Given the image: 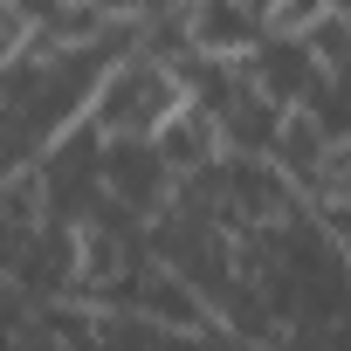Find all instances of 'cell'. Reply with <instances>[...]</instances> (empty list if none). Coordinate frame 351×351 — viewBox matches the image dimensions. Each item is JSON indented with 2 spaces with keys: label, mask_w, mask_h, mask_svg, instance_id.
<instances>
[{
  "label": "cell",
  "mask_w": 351,
  "mask_h": 351,
  "mask_svg": "<svg viewBox=\"0 0 351 351\" xmlns=\"http://www.w3.org/2000/svg\"><path fill=\"white\" fill-rule=\"evenodd\" d=\"M172 193H180V172L165 165V152L152 138H104V200L152 221L172 207Z\"/></svg>",
  "instance_id": "cell-2"
},
{
  "label": "cell",
  "mask_w": 351,
  "mask_h": 351,
  "mask_svg": "<svg viewBox=\"0 0 351 351\" xmlns=\"http://www.w3.org/2000/svg\"><path fill=\"white\" fill-rule=\"evenodd\" d=\"M186 97H193V90H186L180 62L131 42V49L110 56V69L97 76V90H90V124H97L104 138H158V124L180 110Z\"/></svg>",
  "instance_id": "cell-1"
},
{
  "label": "cell",
  "mask_w": 351,
  "mask_h": 351,
  "mask_svg": "<svg viewBox=\"0 0 351 351\" xmlns=\"http://www.w3.org/2000/svg\"><path fill=\"white\" fill-rule=\"evenodd\" d=\"M241 69L255 76V90L262 97H276L282 110H303L317 90H324V69H317V56H310V42L303 35H262V49L255 56H241Z\"/></svg>",
  "instance_id": "cell-3"
},
{
  "label": "cell",
  "mask_w": 351,
  "mask_h": 351,
  "mask_svg": "<svg viewBox=\"0 0 351 351\" xmlns=\"http://www.w3.org/2000/svg\"><path fill=\"white\" fill-rule=\"evenodd\" d=\"M262 35H269V21H262L255 8H241V0H186V42H193L200 56L241 62V56L262 49Z\"/></svg>",
  "instance_id": "cell-4"
},
{
  "label": "cell",
  "mask_w": 351,
  "mask_h": 351,
  "mask_svg": "<svg viewBox=\"0 0 351 351\" xmlns=\"http://www.w3.org/2000/svg\"><path fill=\"white\" fill-rule=\"evenodd\" d=\"M152 145H158V152H165V165L186 180V172H207V165L228 152V131H221V117H214L200 97H186L180 110L158 124V138H152Z\"/></svg>",
  "instance_id": "cell-5"
}]
</instances>
